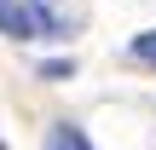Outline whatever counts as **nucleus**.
Masks as SVG:
<instances>
[{
    "label": "nucleus",
    "mask_w": 156,
    "mask_h": 150,
    "mask_svg": "<svg viewBox=\"0 0 156 150\" xmlns=\"http://www.w3.org/2000/svg\"><path fill=\"white\" fill-rule=\"evenodd\" d=\"M0 29L12 35V40H35L41 29H35V6H17V0H0Z\"/></svg>",
    "instance_id": "nucleus-1"
},
{
    "label": "nucleus",
    "mask_w": 156,
    "mask_h": 150,
    "mask_svg": "<svg viewBox=\"0 0 156 150\" xmlns=\"http://www.w3.org/2000/svg\"><path fill=\"white\" fill-rule=\"evenodd\" d=\"M46 150H98V145H93V139H81V127L58 121V127L46 133Z\"/></svg>",
    "instance_id": "nucleus-2"
},
{
    "label": "nucleus",
    "mask_w": 156,
    "mask_h": 150,
    "mask_svg": "<svg viewBox=\"0 0 156 150\" xmlns=\"http://www.w3.org/2000/svg\"><path fill=\"white\" fill-rule=\"evenodd\" d=\"M127 58H133V64H145V69H156V29H145V35H133V40H127Z\"/></svg>",
    "instance_id": "nucleus-3"
}]
</instances>
